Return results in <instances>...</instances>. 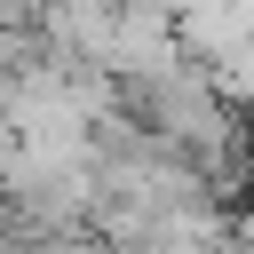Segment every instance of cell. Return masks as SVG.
<instances>
[{
  "label": "cell",
  "instance_id": "6da1fadb",
  "mask_svg": "<svg viewBox=\"0 0 254 254\" xmlns=\"http://www.w3.org/2000/svg\"><path fill=\"white\" fill-rule=\"evenodd\" d=\"M32 254H119V246H103L95 230H64V238H32Z\"/></svg>",
  "mask_w": 254,
  "mask_h": 254
}]
</instances>
